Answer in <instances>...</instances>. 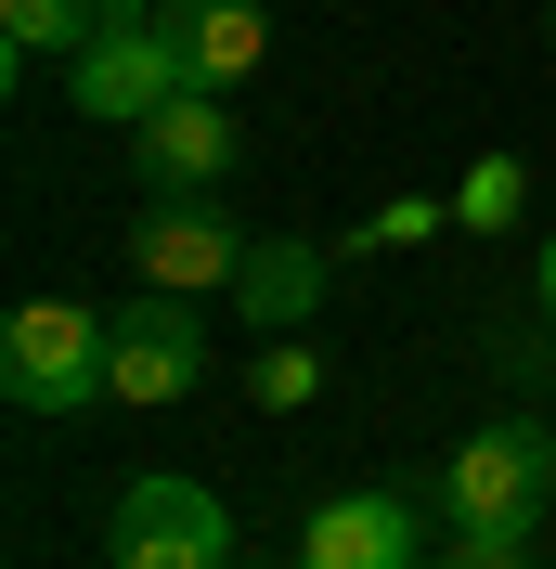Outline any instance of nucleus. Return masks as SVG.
<instances>
[{
    "label": "nucleus",
    "instance_id": "nucleus-1",
    "mask_svg": "<svg viewBox=\"0 0 556 569\" xmlns=\"http://www.w3.org/2000/svg\"><path fill=\"white\" fill-rule=\"evenodd\" d=\"M0 401H13V415H78V401H117V311H78V298H13V323H0Z\"/></svg>",
    "mask_w": 556,
    "mask_h": 569
},
{
    "label": "nucleus",
    "instance_id": "nucleus-2",
    "mask_svg": "<svg viewBox=\"0 0 556 569\" xmlns=\"http://www.w3.org/2000/svg\"><path fill=\"white\" fill-rule=\"evenodd\" d=\"M544 492H556V427H544V415H492L479 440H453L440 505H453V531H466V543H518L530 518H544Z\"/></svg>",
    "mask_w": 556,
    "mask_h": 569
},
{
    "label": "nucleus",
    "instance_id": "nucleus-3",
    "mask_svg": "<svg viewBox=\"0 0 556 569\" xmlns=\"http://www.w3.org/2000/svg\"><path fill=\"white\" fill-rule=\"evenodd\" d=\"M66 66H78V117H105V130H142L169 91H195V78H181V39H169V13H156V0H105V13H91V39H78Z\"/></svg>",
    "mask_w": 556,
    "mask_h": 569
},
{
    "label": "nucleus",
    "instance_id": "nucleus-4",
    "mask_svg": "<svg viewBox=\"0 0 556 569\" xmlns=\"http://www.w3.org/2000/svg\"><path fill=\"white\" fill-rule=\"evenodd\" d=\"M105 557L117 569H234V505L208 479H130L105 518Z\"/></svg>",
    "mask_w": 556,
    "mask_h": 569
},
{
    "label": "nucleus",
    "instance_id": "nucleus-5",
    "mask_svg": "<svg viewBox=\"0 0 556 569\" xmlns=\"http://www.w3.org/2000/svg\"><path fill=\"white\" fill-rule=\"evenodd\" d=\"M234 156H246V130L220 117V91H169V104L130 130L142 194H220V181H234Z\"/></svg>",
    "mask_w": 556,
    "mask_h": 569
},
{
    "label": "nucleus",
    "instance_id": "nucleus-6",
    "mask_svg": "<svg viewBox=\"0 0 556 569\" xmlns=\"http://www.w3.org/2000/svg\"><path fill=\"white\" fill-rule=\"evenodd\" d=\"M208 389V337H195V298H169V284H142L130 311H117V401H195Z\"/></svg>",
    "mask_w": 556,
    "mask_h": 569
},
{
    "label": "nucleus",
    "instance_id": "nucleus-7",
    "mask_svg": "<svg viewBox=\"0 0 556 569\" xmlns=\"http://www.w3.org/2000/svg\"><path fill=\"white\" fill-rule=\"evenodd\" d=\"M130 259H142V284H169V298H208V284H234L246 233L208 208V194H156V208H142V233H130Z\"/></svg>",
    "mask_w": 556,
    "mask_h": 569
},
{
    "label": "nucleus",
    "instance_id": "nucleus-8",
    "mask_svg": "<svg viewBox=\"0 0 556 569\" xmlns=\"http://www.w3.org/2000/svg\"><path fill=\"white\" fill-rule=\"evenodd\" d=\"M220 298L246 311V337H298V323L324 311V247L311 233H246V259H234Z\"/></svg>",
    "mask_w": 556,
    "mask_h": 569
},
{
    "label": "nucleus",
    "instance_id": "nucleus-9",
    "mask_svg": "<svg viewBox=\"0 0 556 569\" xmlns=\"http://www.w3.org/2000/svg\"><path fill=\"white\" fill-rule=\"evenodd\" d=\"M298 569H415V518H401V492H324L311 531H298Z\"/></svg>",
    "mask_w": 556,
    "mask_h": 569
},
{
    "label": "nucleus",
    "instance_id": "nucleus-10",
    "mask_svg": "<svg viewBox=\"0 0 556 569\" xmlns=\"http://www.w3.org/2000/svg\"><path fill=\"white\" fill-rule=\"evenodd\" d=\"M156 13H169L181 78H195V91H234V78L272 52V13H259V0H156Z\"/></svg>",
    "mask_w": 556,
    "mask_h": 569
},
{
    "label": "nucleus",
    "instance_id": "nucleus-11",
    "mask_svg": "<svg viewBox=\"0 0 556 569\" xmlns=\"http://www.w3.org/2000/svg\"><path fill=\"white\" fill-rule=\"evenodd\" d=\"M91 13H105V0H0V52H13V66H27V52H78Z\"/></svg>",
    "mask_w": 556,
    "mask_h": 569
},
{
    "label": "nucleus",
    "instance_id": "nucleus-12",
    "mask_svg": "<svg viewBox=\"0 0 556 569\" xmlns=\"http://www.w3.org/2000/svg\"><path fill=\"white\" fill-rule=\"evenodd\" d=\"M246 389H259V415H298V401H324V350H311V337H259Z\"/></svg>",
    "mask_w": 556,
    "mask_h": 569
},
{
    "label": "nucleus",
    "instance_id": "nucleus-13",
    "mask_svg": "<svg viewBox=\"0 0 556 569\" xmlns=\"http://www.w3.org/2000/svg\"><path fill=\"white\" fill-rule=\"evenodd\" d=\"M518 194H530V181H518V156H479V169L453 181V220H479V233H492V220H518Z\"/></svg>",
    "mask_w": 556,
    "mask_h": 569
},
{
    "label": "nucleus",
    "instance_id": "nucleus-14",
    "mask_svg": "<svg viewBox=\"0 0 556 569\" xmlns=\"http://www.w3.org/2000/svg\"><path fill=\"white\" fill-rule=\"evenodd\" d=\"M530 284H544V323H556V233H544V272H530Z\"/></svg>",
    "mask_w": 556,
    "mask_h": 569
},
{
    "label": "nucleus",
    "instance_id": "nucleus-15",
    "mask_svg": "<svg viewBox=\"0 0 556 569\" xmlns=\"http://www.w3.org/2000/svg\"><path fill=\"white\" fill-rule=\"evenodd\" d=\"M415 569H479V557H415Z\"/></svg>",
    "mask_w": 556,
    "mask_h": 569
},
{
    "label": "nucleus",
    "instance_id": "nucleus-16",
    "mask_svg": "<svg viewBox=\"0 0 556 569\" xmlns=\"http://www.w3.org/2000/svg\"><path fill=\"white\" fill-rule=\"evenodd\" d=\"M234 569H259V557H234Z\"/></svg>",
    "mask_w": 556,
    "mask_h": 569
}]
</instances>
